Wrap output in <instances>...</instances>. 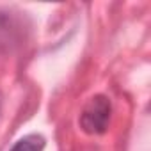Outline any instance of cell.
I'll return each mask as SVG.
<instances>
[{
	"label": "cell",
	"mask_w": 151,
	"mask_h": 151,
	"mask_svg": "<svg viewBox=\"0 0 151 151\" xmlns=\"http://www.w3.org/2000/svg\"><path fill=\"white\" fill-rule=\"evenodd\" d=\"M112 116V103L105 94L93 96L82 109L78 124L87 135H101L107 132Z\"/></svg>",
	"instance_id": "1"
},
{
	"label": "cell",
	"mask_w": 151,
	"mask_h": 151,
	"mask_svg": "<svg viewBox=\"0 0 151 151\" xmlns=\"http://www.w3.org/2000/svg\"><path fill=\"white\" fill-rule=\"evenodd\" d=\"M23 39V27L18 18L7 11H0V52L14 50Z\"/></svg>",
	"instance_id": "2"
},
{
	"label": "cell",
	"mask_w": 151,
	"mask_h": 151,
	"mask_svg": "<svg viewBox=\"0 0 151 151\" xmlns=\"http://www.w3.org/2000/svg\"><path fill=\"white\" fill-rule=\"evenodd\" d=\"M46 146V140L39 133H29L22 139H18L9 151H43Z\"/></svg>",
	"instance_id": "3"
}]
</instances>
